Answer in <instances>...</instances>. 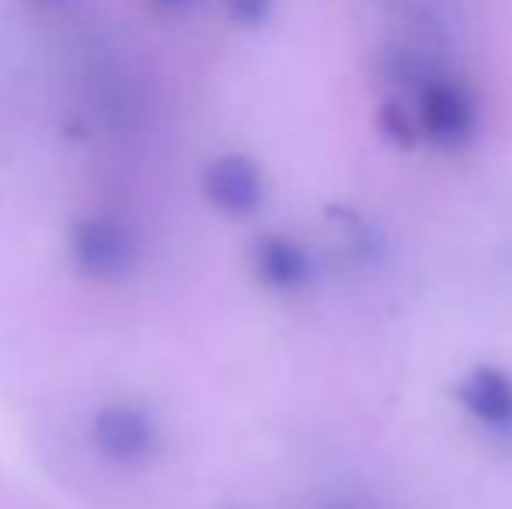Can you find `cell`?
Masks as SVG:
<instances>
[{
	"label": "cell",
	"instance_id": "8992f818",
	"mask_svg": "<svg viewBox=\"0 0 512 509\" xmlns=\"http://www.w3.org/2000/svg\"><path fill=\"white\" fill-rule=\"evenodd\" d=\"M251 272L276 297L304 293L314 283V255L304 241L290 238L283 231H265L251 245Z\"/></svg>",
	"mask_w": 512,
	"mask_h": 509
},
{
	"label": "cell",
	"instance_id": "6da1fadb",
	"mask_svg": "<svg viewBox=\"0 0 512 509\" xmlns=\"http://www.w3.org/2000/svg\"><path fill=\"white\" fill-rule=\"evenodd\" d=\"M415 95V123L418 133L429 147L436 150H464L474 143L481 129V105L471 84L460 81L446 67H432L422 74V81L411 88Z\"/></svg>",
	"mask_w": 512,
	"mask_h": 509
},
{
	"label": "cell",
	"instance_id": "277c9868",
	"mask_svg": "<svg viewBox=\"0 0 512 509\" xmlns=\"http://www.w3.org/2000/svg\"><path fill=\"white\" fill-rule=\"evenodd\" d=\"M265 171L248 154H220L203 168V199L230 220L255 217L265 203Z\"/></svg>",
	"mask_w": 512,
	"mask_h": 509
},
{
	"label": "cell",
	"instance_id": "52a82bcc",
	"mask_svg": "<svg viewBox=\"0 0 512 509\" xmlns=\"http://www.w3.org/2000/svg\"><path fill=\"white\" fill-rule=\"evenodd\" d=\"M220 4H223V11H227V18L237 21L241 28H258L269 21L276 0H220Z\"/></svg>",
	"mask_w": 512,
	"mask_h": 509
},
{
	"label": "cell",
	"instance_id": "ba28073f",
	"mask_svg": "<svg viewBox=\"0 0 512 509\" xmlns=\"http://www.w3.org/2000/svg\"><path fill=\"white\" fill-rule=\"evenodd\" d=\"M154 4H161V7H182V4H189V0H154Z\"/></svg>",
	"mask_w": 512,
	"mask_h": 509
},
{
	"label": "cell",
	"instance_id": "3957f363",
	"mask_svg": "<svg viewBox=\"0 0 512 509\" xmlns=\"http://www.w3.org/2000/svg\"><path fill=\"white\" fill-rule=\"evenodd\" d=\"M91 450L112 468H147L157 461L164 443V429L147 405L136 401H108L91 412L88 422Z\"/></svg>",
	"mask_w": 512,
	"mask_h": 509
},
{
	"label": "cell",
	"instance_id": "7a4b0ae2",
	"mask_svg": "<svg viewBox=\"0 0 512 509\" xmlns=\"http://www.w3.org/2000/svg\"><path fill=\"white\" fill-rule=\"evenodd\" d=\"M67 262L88 283H122L140 265V238L112 213H84L67 231Z\"/></svg>",
	"mask_w": 512,
	"mask_h": 509
},
{
	"label": "cell",
	"instance_id": "5b68a950",
	"mask_svg": "<svg viewBox=\"0 0 512 509\" xmlns=\"http://www.w3.org/2000/svg\"><path fill=\"white\" fill-rule=\"evenodd\" d=\"M453 398L464 415L488 436H512V370L495 363L471 367L453 387Z\"/></svg>",
	"mask_w": 512,
	"mask_h": 509
}]
</instances>
